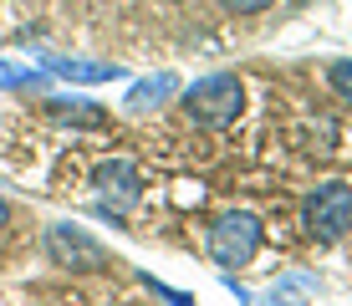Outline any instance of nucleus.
<instances>
[{"label": "nucleus", "mask_w": 352, "mask_h": 306, "mask_svg": "<svg viewBox=\"0 0 352 306\" xmlns=\"http://www.w3.org/2000/svg\"><path fill=\"white\" fill-rule=\"evenodd\" d=\"M256 250H261V219L256 215H245V210H230L220 215L210 225V255L220 265H250L256 261Z\"/></svg>", "instance_id": "obj_3"}, {"label": "nucleus", "mask_w": 352, "mask_h": 306, "mask_svg": "<svg viewBox=\"0 0 352 306\" xmlns=\"http://www.w3.org/2000/svg\"><path fill=\"white\" fill-rule=\"evenodd\" d=\"M240 102H245V92H240L235 77H204L194 82V87L184 92V113L199 122V128H225V122L240 118Z\"/></svg>", "instance_id": "obj_2"}, {"label": "nucleus", "mask_w": 352, "mask_h": 306, "mask_svg": "<svg viewBox=\"0 0 352 306\" xmlns=\"http://www.w3.org/2000/svg\"><path fill=\"white\" fill-rule=\"evenodd\" d=\"M6 219H10V204H6V199H0V225H6Z\"/></svg>", "instance_id": "obj_7"}, {"label": "nucleus", "mask_w": 352, "mask_h": 306, "mask_svg": "<svg viewBox=\"0 0 352 306\" xmlns=\"http://www.w3.org/2000/svg\"><path fill=\"white\" fill-rule=\"evenodd\" d=\"M301 225H307L311 240L337 245V240L352 230V184H342V179L317 184V189H311V199L301 204Z\"/></svg>", "instance_id": "obj_1"}, {"label": "nucleus", "mask_w": 352, "mask_h": 306, "mask_svg": "<svg viewBox=\"0 0 352 306\" xmlns=\"http://www.w3.org/2000/svg\"><path fill=\"white\" fill-rule=\"evenodd\" d=\"M46 255H52L56 265H67V271H102L107 265L102 245L92 235H82V230H72V225H56L52 235H46Z\"/></svg>", "instance_id": "obj_4"}, {"label": "nucleus", "mask_w": 352, "mask_h": 306, "mask_svg": "<svg viewBox=\"0 0 352 306\" xmlns=\"http://www.w3.org/2000/svg\"><path fill=\"white\" fill-rule=\"evenodd\" d=\"M230 16H265V10L276 6V0H220Z\"/></svg>", "instance_id": "obj_6"}, {"label": "nucleus", "mask_w": 352, "mask_h": 306, "mask_svg": "<svg viewBox=\"0 0 352 306\" xmlns=\"http://www.w3.org/2000/svg\"><path fill=\"white\" fill-rule=\"evenodd\" d=\"M327 82H332V92L352 102V61H332V72H327Z\"/></svg>", "instance_id": "obj_5"}]
</instances>
